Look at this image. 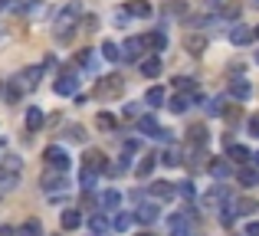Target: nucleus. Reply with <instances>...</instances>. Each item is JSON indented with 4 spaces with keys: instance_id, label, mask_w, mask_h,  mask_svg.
I'll list each match as a JSON object with an SVG mask.
<instances>
[{
    "instance_id": "obj_6",
    "label": "nucleus",
    "mask_w": 259,
    "mask_h": 236,
    "mask_svg": "<svg viewBox=\"0 0 259 236\" xmlns=\"http://www.w3.org/2000/svg\"><path fill=\"white\" fill-rule=\"evenodd\" d=\"M53 92H56V96H76L79 92V76L76 72H63L59 79H53Z\"/></svg>"
},
{
    "instance_id": "obj_18",
    "label": "nucleus",
    "mask_w": 259,
    "mask_h": 236,
    "mask_svg": "<svg viewBox=\"0 0 259 236\" xmlns=\"http://www.w3.org/2000/svg\"><path fill=\"white\" fill-rule=\"evenodd\" d=\"M43 69L46 66H30V69H23L20 72V85H23V89H36V82H39V76H43Z\"/></svg>"
},
{
    "instance_id": "obj_13",
    "label": "nucleus",
    "mask_w": 259,
    "mask_h": 236,
    "mask_svg": "<svg viewBox=\"0 0 259 236\" xmlns=\"http://www.w3.org/2000/svg\"><path fill=\"white\" fill-rule=\"evenodd\" d=\"M43 121H46L43 109H36V105H30V109H26V118H23V125H26V131H30V134H36L39 128H43Z\"/></svg>"
},
{
    "instance_id": "obj_45",
    "label": "nucleus",
    "mask_w": 259,
    "mask_h": 236,
    "mask_svg": "<svg viewBox=\"0 0 259 236\" xmlns=\"http://www.w3.org/2000/svg\"><path fill=\"white\" fill-rule=\"evenodd\" d=\"M249 134H256V138H259V112L249 118Z\"/></svg>"
},
{
    "instance_id": "obj_31",
    "label": "nucleus",
    "mask_w": 259,
    "mask_h": 236,
    "mask_svg": "<svg viewBox=\"0 0 259 236\" xmlns=\"http://www.w3.org/2000/svg\"><path fill=\"white\" fill-rule=\"evenodd\" d=\"M210 174H213V177L217 180H223V177H227V174H230V164H227V161H223V158H213V161H210Z\"/></svg>"
},
{
    "instance_id": "obj_19",
    "label": "nucleus",
    "mask_w": 259,
    "mask_h": 236,
    "mask_svg": "<svg viewBox=\"0 0 259 236\" xmlns=\"http://www.w3.org/2000/svg\"><path fill=\"white\" fill-rule=\"evenodd\" d=\"M138 69H141V76H145V79H158V76H161V56H148V59H141Z\"/></svg>"
},
{
    "instance_id": "obj_44",
    "label": "nucleus",
    "mask_w": 259,
    "mask_h": 236,
    "mask_svg": "<svg viewBox=\"0 0 259 236\" xmlns=\"http://www.w3.org/2000/svg\"><path fill=\"white\" fill-rule=\"evenodd\" d=\"M125 118H141V105H125Z\"/></svg>"
},
{
    "instance_id": "obj_48",
    "label": "nucleus",
    "mask_w": 259,
    "mask_h": 236,
    "mask_svg": "<svg viewBox=\"0 0 259 236\" xmlns=\"http://www.w3.org/2000/svg\"><path fill=\"white\" fill-rule=\"evenodd\" d=\"M171 236H190V230H171Z\"/></svg>"
},
{
    "instance_id": "obj_7",
    "label": "nucleus",
    "mask_w": 259,
    "mask_h": 236,
    "mask_svg": "<svg viewBox=\"0 0 259 236\" xmlns=\"http://www.w3.org/2000/svg\"><path fill=\"white\" fill-rule=\"evenodd\" d=\"M141 56H145V43H141V36H128L125 46H121V59H125V63H141Z\"/></svg>"
},
{
    "instance_id": "obj_25",
    "label": "nucleus",
    "mask_w": 259,
    "mask_h": 236,
    "mask_svg": "<svg viewBox=\"0 0 259 236\" xmlns=\"http://www.w3.org/2000/svg\"><path fill=\"white\" fill-rule=\"evenodd\" d=\"M154 164H158V154H145V158L138 161V167H135V174H138V177H148V174L154 171Z\"/></svg>"
},
{
    "instance_id": "obj_24",
    "label": "nucleus",
    "mask_w": 259,
    "mask_h": 236,
    "mask_svg": "<svg viewBox=\"0 0 259 236\" xmlns=\"http://www.w3.org/2000/svg\"><path fill=\"white\" fill-rule=\"evenodd\" d=\"M59 223H63V230H79L82 226V210H63Z\"/></svg>"
},
{
    "instance_id": "obj_40",
    "label": "nucleus",
    "mask_w": 259,
    "mask_h": 236,
    "mask_svg": "<svg viewBox=\"0 0 259 236\" xmlns=\"http://www.w3.org/2000/svg\"><path fill=\"white\" fill-rule=\"evenodd\" d=\"M79 26H82L85 33H95V30H99V17H95V13H85V17L79 20Z\"/></svg>"
},
{
    "instance_id": "obj_11",
    "label": "nucleus",
    "mask_w": 259,
    "mask_h": 236,
    "mask_svg": "<svg viewBox=\"0 0 259 236\" xmlns=\"http://www.w3.org/2000/svg\"><path fill=\"white\" fill-rule=\"evenodd\" d=\"M66 184H69V180H66V174H46V177H43V191L50 194V197L63 194V191H66Z\"/></svg>"
},
{
    "instance_id": "obj_43",
    "label": "nucleus",
    "mask_w": 259,
    "mask_h": 236,
    "mask_svg": "<svg viewBox=\"0 0 259 236\" xmlns=\"http://www.w3.org/2000/svg\"><path fill=\"white\" fill-rule=\"evenodd\" d=\"M135 151H141V141L138 138H128L125 141V154H135Z\"/></svg>"
},
{
    "instance_id": "obj_14",
    "label": "nucleus",
    "mask_w": 259,
    "mask_h": 236,
    "mask_svg": "<svg viewBox=\"0 0 259 236\" xmlns=\"http://www.w3.org/2000/svg\"><path fill=\"white\" fill-rule=\"evenodd\" d=\"M184 50H187L190 56H200V53L207 50V36H203V33H187V36H184Z\"/></svg>"
},
{
    "instance_id": "obj_27",
    "label": "nucleus",
    "mask_w": 259,
    "mask_h": 236,
    "mask_svg": "<svg viewBox=\"0 0 259 236\" xmlns=\"http://www.w3.org/2000/svg\"><path fill=\"white\" fill-rule=\"evenodd\" d=\"M227 158H230V161H236V164H246V161L253 158V154H249V148H243V145H230Z\"/></svg>"
},
{
    "instance_id": "obj_17",
    "label": "nucleus",
    "mask_w": 259,
    "mask_h": 236,
    "mask_svg": "<svg viewBox=\"0 0 259 236\" xmlns=\"http://www.w3.org/2000/svg\"><path fill=\"white\" fill-rule=\"evenodd\" d=\"M249 96H253V85H249L246 79H233V82H230V99H236V102H246Z\"/></svg>"
},
{
    "instance_id": "obj_30",
    "label": "nucleus",
    "mask_w": 259,
    "mask_h": 236,
    "mask_svg": "<svg viewBox=\"0 0 259 236\" xmlns=\"http://www.w3.org/2000/svg\"><path fill=\"white\" fill-rule=\"evenodd\" d=\"M95 125H99L102 131H115V125H118V118H115L112 112H99V115H95Z\"/></svg>"
},
{
    "instance_id": "obj_10",
    "label": "nucleus",
    "mask_w": 259,
    "mask_h": 236,
    "mask_svg": "<svg viewBox=\"0 0 259 236\" xmlns=\"http://www.w3.org/2000/svg\"><path fill=\"white\" fill-rule=\"evenodd\" d=\"M99 207H102L105 213H115V210L121 207V194L115 191V187H108V191H102V194H99Z\"/></svg>"
},
{
    "instance_id": "obj_46",
    "label": "nucleus",
    "mask_w": 259,
    "mask_h": 236,
    "mask_svg": "<svg viewBox=\"0 0 259 236\" xmlns=\"http://www.w3.org/2000/svg\"><path fill=\"white\" fill-rule=\"evenodd\" d=\"M246 236H259V220H253V223L246 226Z\"/></svg>"
},
{
    "instance_id": "obj_5",
    "label": "nucleus",
    "mask_w": 259,
    "mask_h": 236,
    "mask_svg": "<svg viewBox=\"0 0 259 236\" xmlns=\"http://www.w3.org/2000/svg\"><path fill=\"white\" fill-rule=\"evenodd\" d=\"M138 131L148 134V138H158V141H171V134H167V128H161L154 115H141L138 118Z\"/></svg>"
},
{
    "instance_id": "obj_1",
    "label": "nucleus",
    "mask_w": 259,
    "mask_h": 236,
    "mask_svg": "<svg viewBox=\"0 0 259 236\" xmlns=\"http://www.w3.org/2000/svg\"><path fill=\"white\" fill-rule=\"evenodd\" d=\"M82 17H85L82 0H69V4L56 13V20H53V36H56V43H69V39L76 36L79 20H82Z\"/></svg>"
},
{
    "instance_id": "obj_49",
    "label": "nucleus",
    "mask_w": 259,
    "mask_h": 236,
    "mask_svg": "<svg viewBox=\"0 0 259 236\" xmlns=\"http://www.w3.org/2000/svg\"><path fill=\"white\" fill-rule=\"evenodd\" d=\"M253 164H256V171H259V151L253 154Z\"/></svg>"
},
{
    "instance_id": "obj_29",
    "label": "nucleus",
    "mask_w": 259,
    "mask_h": 236,
    "mask_svg": "<svg viewBox=\"0 0 259 236\" xmlns=\"http://www.w3.org/2000/svg\"><path fill=\"white\" fill-rule=\"evenodd\" d=\"M174 89L184 92V96H194V92H197V82H194L190 76H177V79H174Z\"/></svg>"
},
{
    "instance_id": "obj_41",
    "label": "nucleus",
    "mask_w": 259,
    "mask_h": 236,
    "mask_svg": "<svg viewBox=\"0 0 259 236\" xmlns=\"http://www.w3.org/2000/svg\"><path fill=\"white\" fill-rule=\"evenodd\" d=\"M95 180H99V174H92V171H82V174H79V184H82V191H95Z\"/></svg>"
},
{
    "instance_id": "obj_39",
    "label": "nucleus",
    "mask_w": 259,
    "mask_h": 236,
    "mask_svg": "<svg viewBox=\"0 0 259 236\" xmlns=\"http://www.w3.org/2000/svg\"><path fill=\"white\" fill-rule=\"evenodd\" d=\"M132 226V213H115V220H112V230H128Z\"/></svg>"
},
{
    "instance_id": "obj_12",
    "label": "nucleus",
    "mask_w": 259,
    "mask_h": 236,
    "mask_svg": "<svg viewBox=\"0 0 259 236\" xmlns=\"http://www.w3.org/2000/svg\"><path fill=\"white\" fill-rule=\"evenodd\" d=\"M194 102H200V92H194V96H184V92H181V96L171 99V105H167V109H171L174 115H184V112H187Z\"/></svg>"
},
{
    "instance_id": "obj_20",
    "label": "nucleus",
    "mask_w": 259,
    "mask_h": 236,
    "mask_svg": "<svg viewBox=\"0 0 259 236\" xmlns=\"http://www.w3.org/2000/svg\"><path fill=\"white\" fill-rule=\"evenodd\" d=\"M174 194H177V187L171 184V180H154L151 184V197L154 200H171Z\"/></svg>"
},
{
    "instance_id": "obj_2",
    "label": "nucleus",
    "mask_w": 259,
    "mask_h": 236,
    "mask_svg": "<svg viewBox=\"0 0 259 236\" xmlns=\"http://www.w3.org/2000/svg\"><path fill=\"white\" fill-rule=\"evenodd\" d=\"M20 174H23V158L20 154H4L0 158V191H13L20 184Z\"/></svg>"
},
{
    "instance_id": "obj_52",
    "label": "nucleus",
    "mask_w": 259,
    "mask_h": 236,
    "mask_svg": "<svg viewBox=\"0 0 259 236\" xmlns=\"http://www.w3.org/2000/svg\"><path fill=\"white\" fill-rule=\"evenodd\" d=\"M256 63H259V53H256Z\"/></svg>"
},
{
    "instance_id": "obj_23",
    "label": "nucleus",
    "mask_w": 259,
    "mask_h": 236,
    "mask_svg": "<svg viewBox=\"0 0 259 236\" xmlns=\"http://www.w3.org/2000/svg\"><path fill=\"white\" fill-rule=\"evenodd\" d=\"M249 39H253V30H249V26L236 23L233 30H230V43H233V46H246Z\"/></svg>"
},
{
    "instance_id": "obj_28",
    "label": "nucleus",
    "mask_w": 259,
    "mask_h": 236,
    "mask_svg": "<svg viewBox=\"0 0 259 236\" xmlns=\"http://www.w3.org/2000/svg\"><path fill=\"white\" fill-rule=\"evenodd\" d=\"M233 210H236V213H243V217H249V213H256V210H259V200H253V197H240Z\"/></svg>"
},
{
    "instance_id": "obj_21",
    "label": "nucleus",
    "mask_w": 259,
    "mask_h": 236,
    "mask_svg": "<svg viewBox=\"0 0 259 236\" xmlns=\"http://www.w3.org/2000/svg\"><path fill=\"white\" fill-rule=\"evenodd\" d=\"M125 13L128 17H138V20H148L151 17V4L148 0H132V4H125Z\"/></svg>"
},
{
    "instance_id": "obj_9",
    "label": "nucleus",
    "mask_w": 259,
    "mask_h": 236,
    "mask_svg": "<svg viewBox=\"0 0 259 236\" xmlns=\"http://www.w3.org/2000/svg\"><path fill=\"white\" fill-rule=\"evenodd\" d=\"M82 171H92V174H102V171H108V161H105V154H102V151H85V154H82Z\"/></svg>"
},
{
    "instance_id": "obj_42",
    "label": "nucleus",
    "mask_w": 259,
    "mask_h": 236,
    "mask_svg": "<svg viewBox=\"0 0 259 236\" xmlns=\"http://www.w3.org/2000/svg\"><path fill=\"white\" fill-rule=\"evenodd\" d=\"M177 194H181V197H187V200H190V197H194L197 191H194V184H190V180H184V184L177 187Z\"/></svg>"
},
{
    "instance_id": "obj_34",
    "label": "nucleus",
    "mask_w": 259,
    "mask_h": 236,
    "mask_svg": "<svg viewBox=\"0 0 259 236\" xmlns=\"http://www.w3.org/2000/svg\"><path fill=\"white\" fill-rule=\"evenodd\" d=\"M102 59H108V63H118V59H121V50H118L115 43H108V39H105V43H102Z\"/></svg>"
},
{
    "instance_id": "obj_47",
    "label": "nucleus",
    "mask_w": 259,
    "mask_h": 236,
    "mask_svg": "<svg viewBox=\"0 0 259 236\" xmlns=\"http://www.w3.org/2000/svg\"><path fill=\"white\" fill-rule=\"evenodd\" d=\"M0 236H17V230L13 226H0Z\"/></svg>"
},
{
    "instance_id": "obj_35",
    "label": "nucleus",
    "mask_w": 259,
    "mask_h": 236,
    "mask_svg": "<svg viewBox=\"0 0 259 236\" xmlns=\"http://www.w3.org/2000/svg\"><path fill=\"white\" fill-rule=\"evenodd\" d=\"M17 236H43V226H39V220H26Z\"/></svg>"
},
{
    "instance_id": "obj_4",
    "label": "nucleus",
    "mask_w": 259,
    "mask_h": 236,
    "mask_svg": "<svg viewBox=\"0 0 259 236\" xmlns=\"http://www.w3.org/2000/svg\"><path fill=\"white\" fill-rule=\"evenodd\" d=\"M121 92H125V79L121 76H102L99 82H95V99H118Z\"/></svg>"
},
{
    "instance_id": "obj_15",
    "label": "nucleus",
    "mask_w": 259,
    "mask_h": 236,
    "mask_svg": "<svg viewBox=\"0 0 259 236\" xmlns=\"http://www.w3.org/2000/svg\"><path fill=\"white\" fill-rule=\"evenodd\" d=\"M158 217H161L158 204H138L135 207V220H138V223H154Z\"/></svg>"
},
{
    "instance_id": "obj_50",
    "label": "nucleus",
    "mask_w": 259,
    "mask_h": 236,
    "mask_svg": "<svg viewBox=\"0 0 259 236\" xmlns=\"http://www.w3.org/2000/svg\"><path fill=\"white\" fill-rule=\"evenodd\" d=\"M253 36H256V39H259V26H256V30H253Z\"/></svg>"
},
{
    "instance_id": "obj_22",
    "label": "nucleus",
    "mask_w": 259,
    "mask_h": 236,
    "mask_svg": "<svg viewBox=\"0 0 259 236\" xmlns=\"http://www.w3.org/2000/svg\"><path fill=\"white\" fill-rule=\"evenodd\" d=\"M164 102H167V92L161 89V85H151V89L145 92V105L148 109H161Z\"/></svg>"
},
{
    "instance_id": "obj_37",
    "label": "nucleus",
    "mask_w": 259,
    "mask_h": 236,
    "mask_svg": "<svg viewBox=\"0 0 259 236\" xmlns=\"http://www.w3.org/2000/svg\"><path fill=\"white\" fill-rule=\"evenodd\" d=\"M76 63L82 66V69H95V50H82L76 56Z\"/></svg>"
},
{
    "instance_id": "obj_3",
    "label": "nucleus",
    "mask_w": 259,
    "mask_h": 236,
    "mask_svg": "<svg viewBox=\"0 0 259 236\" xmlns=\"http://www.w3.org/2000/svg\"><path fill=\"white\" fill-rule=\"evenodd\" d=\"M43 161H46V167H50V171H56V174H66V171H69V164H72L69 151H66L63 145H50L43 151Z\"/></svg>"
},
{
    "instance_id": "obj_16",
    "label": "nucleus",
    "mask_w": 259,
    "mask_h": 236,
    "mask_svg": "<svg viewBox=\"0 0 259 236\" xmlns=\"http://www.w3.org/2000/svg\"><path fill=\"white\" fill-rule=\"evenodd\" d=\"M23 85H20V79L17 76H13V79H7V82H4V99H7V102H10V105H17L20 102V99H23Z\"/></svg>"
},
{
    "instance_id": "obj_26",
    "label": "nucleus",
    "mask_w": 259,
    "mask_h": 236,
    "mask_svg": "<svg viewBox=\"0 0 259 236\" xmlns=\"http://www.w3.org/2000/svg\"><path fill=\"white\" fill-rule=\"evenodd\" d=\"M240 184L243 187H256L259 184V171H256V167H249V164H243L240 167Z\"/></svg>"
},
{
    "instance_id": "obj_38",
    "label": "nucleus",
    "mask_w": 259,
    "mask_h": 236,
    "mask_svg": "<svg viewBox=\"0 0 259 236\" xmlns=\"http://www.w3.org/2000/svg\"><path fill=\"white\" fill-rule=\"evenodd\" d=\"M66 138H69V141H85L89 131H85L82 125H69V128H66Z\"/></svg>"
},
{
    "instance_id": "obj_51",
    "label": "nucleus",
    "mask_w": 259,
    "mask_h": 236,
    "mask_svg": "<svg viewBox=\"0 0 259 236\" xmlns=\"http://www.w3.org/2000/svg\"><path fill=\"white\" fill-rule=\"evenodd\" d=\"M138 236H151V233H138Z\"/></svg>"
},
{
    "instance_id": "obj_8",
    "label": "nucleus",
    "mask_w": 259,
    "mask_h": 236,
    "mask_svg": "<svg viewBox=\"0 0 259 236\" xmlns=\"http://www.w3.org/2000/svg\"><path fill=\"white\" fill-rule=\"evenodd\" d=\"M141 43H145V53H154V56H161V53L167 50V36L161 30L145 33V36H141Z\"/></svg>"
},
{
    "instance_id": "obj_33",
    "label": "nucleus",
    "mask_w": 259,
    "mask_h": 236,
    "mask_svg": "<svg viewBox=\"0 0 259 236\" xmlns=\"http://www.w3.org/2000/svg\"><path fill=\"white\" fill-rule=\"evenodd\" d=\"M187 138H190V145H197V148L207 145V128H203V125H194V128L187 131Z\"/></svg>"
},
{
    "instance_id": "obj_36",
    "label": "nucleus",
    "mask_w": 259,
    "mask_h": 236,
    "mask_svg": "<svg viewBox=\"0 0 259 236\" xmlns=\"http://www.w3.org/2000/svg\"><path fill=\"white\" fill-rule=\"evenodd\" d=\"M161 158V164H167V167H177L181 164V151H177V148H167L164 154H158Z\"/></svg>"
},
{
    "instance_id": "obj_32",
    "label": "nucleus",
    "mask_w": 259,
    "mask_h": 236,
    "mask_svg": "<svg viewBox=\"0 0 259 236\" xmlns=\"http://www.w3.org/2000/svg\"><path fill=\"white\" fill-rule=\"evenodd\" d=\"M108 226H112V223H108V217H92V220H89V230H92L95 236H105Z\"/></svg>"
}]
</instances>
